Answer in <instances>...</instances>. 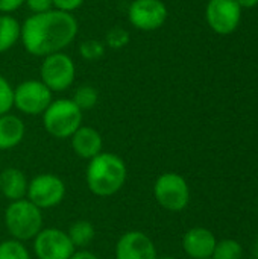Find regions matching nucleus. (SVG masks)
<instances>
[{"label": "nucleus", "mask_w": 258, "mask_h": 259, "mask_svg": "<svg viewBox=\"0 0 258 259\" xmlns=\"http://www.w3.org/2000/svg\"><path fill=\"white\" fill-rule=\"evenodd\" d=\"M79 30L73 14L50 9L43 14H32L21 23L20 41L24 50L36 58L64 52L76 38Z\"/></svg>", "instance_id": "nucleus-1"}, {"label": "nucleus", "mask_w": 258, "mask_h": 259, "mask_svg": "<svg viewBox=\"0 0 258 259\" xmlns=\"http://www.w3.org/2000/svg\"><path fill=\"white\" fill-rule=\"evenodd\" d=\"M128 181V167L123 158L111 152H100L88 161L85 168V184L91 194L111 197L117 194Z\"/></svg>", "instance_id": "nucleus-2"}, {"label": "nucleus", "mask_w": 258, "mask_h": 259, "mask_svg": "<svg viewBox=\"0 0 258 259\" xmlns=\"http://www.w3.org/2000/svg\"><path fill=\"white\" fill-rule=\"evenodd\" d=\"M3 222L11 238L21 243L32 241L44 228L43 211L27 199L9 202L3 214Z\"/></svg>", "instance_id": "nucleus-3"}, {"label": "nucleus", "mask_w": 258, "mask_h": 259, "mask_svg": "<svg viewBox=\"0 0 258 259\" xmlns=\"http://www.w3.org/2000/svg\"><path fill=\"white\" fill-rule=\"evenodd\" d=\"M44 131L56 140H70L82 126L84 112L71 99H56L43 112Z\"/></svg>", "instance_id": "nucleus-4"}, {"label": "nucleus", "mask_w": 258, "mask_h": 259, "mask_svg": "<svg viewBox=\"0 0 258 259\" xmlns=\"http://www.w3.org/2000/svg\"><path fill=\"white\" fill-rule=\"evenodd\" d=\"M154 199L163 209L181 212L190 203V187L179 173L166 171L154 182Z\"/></svg>", "instance_id": "nucleus-5"}, {"label": "nucleus", "mask_w": 258, "mask_h": 259, "mask_svg": "<svg viewBox=\"0 0 258 259\" xmlns=\"http://www.w3.org/2000/svg\"><path fill=\"white\" fill-rule=\"evenodd\" d=\"M76 79V65L70 55L65 52L52 53L43 58L40 67V80L52 91H67Z\"/></svg>", "instance_id": "nucleus-6"}, {"label": "nucleus", "mask_w": 258, "mask_h": 259, "mask_svg": "<svg viewBox=\"0 0 258 259\" xmlns=\"http://www.w3.org/2000/svg\"><path fill=\"white\" fill-rule=\"evenodd\" d=\"M65 193L67 187L62 178L55 173H40L29 179L26 199L44 211L61 205L65 199Z\"/></svg>", "instance_id": "nucleus-7"}, {"label": "nucleus", "mask_w": 258, "mask_h": 259, "mask_svg": "<svg viewBox=\"0 0 258 259\" xmlns=\"http://www.w3.org/2000/svg\"><path fill=\"white\" fill-rule=\"evenodd\" d=\"M52 102L53 93L40 79L23 80L14 88V108L24 115H43Z\"/></svg>", "instance_id": "nucleus-8"}, {"label": "nucleus", "mask_w": 258, "mask_h": 259, "mask_svg": "<svg viewBox=\"0 0 258 259\" xmlns=\"http://www.w3.org/2000/svg\"><path fill=\"white\" fill-rule=\"evenodd\" d=\"M32 250L36 259H70L76 249L65 231L43 228L32 240Z\"/></svg>", "instance_id": "nucleus-9"}, {"label": "nucleus", "mask_w": 258, "mask_h": 259, "mask_svg": "<svg viewBox=\"0 0 258 259\" xmlns=\"http://www.w3.org/2000/svg\"><path fill=\"white\" fill-rule=\"evenodd\" d=\"M169 11L163 0H131L128 20L138 30L151 32L164 26Z\"/></svg>", "instance_id": "nucleus-10"}, {"label": "nucleus", "mask_w": 258, "mask_h": 259, "mask_svg": "<svg viewBox=\"0 0 258 259\" xmlns=\"http://www.w3.org/2000/svg\"><path fill=\"white\" fill-rule=\"evenodd\" d=\"M205 18L211 30L219 35H230L240 24L242 8L236 0H210L205 8Z\"/></svg>", "instance_id": "nucleus-11"}, {"label": "nucleus", "mask_w": 258, "mask_h": 259, "mask_svg": "<svg viewBox=\"0 0 258 259\" xmlns=\"http://www.w3.org/2000/svg\"><path fill=\"white\" fill-rule=\"evenodd\" d=\"M116 259H157L158 252L154 240L143 231H126L114 247Z\"/></svg>", "instance_id": "nucleus-12"}, {"label": "nucleus", "mask_w": 258, "mask_h": 259, "mask_svg": "<svg viewBox=\"0 0 258 259\" xmlns=\"http://www.w3.org/2000/svg\"><path fill=\"white\" fill-rule=\"evenodd\" d=\"M217 240L207 228H192L182 237V250L192 259H211Z\"/></svg>", "instance_id": "nucleus-13"}, {"label": "nucleus", "mask_w": 258, "mask_h": 259, "mask_svg": "<svg viewBox=\"0 0 258 259\" xmlns=\"http://www.w3.org/2000/svg\"><path fill=\"white\" fill-rule=\"evenodd\" d=\"M70 144L75 155L81 159L90 161L103 152V138L102 134L93 126H81L71 137Z\"/></svg>", "instance_id": "nucleus-14"}, {"label": "nucleus", "mask_w": 258, "mask_h": 259, "mask_svg": "<svg viewBox=\"0 0 258 259\" xmlns=\"http://www.w3.org/2000/svg\"><path fill=\"white\" fill-rule=\"evenodd\" d=\"M29 179L26 173L17 167H6L0 170V194L8 202L26 199Z\"/></svg>", "instance_id": "nucleus-15"}, {"label": "nucleus", "mask_w": 258, "mask_h": 259, "mask_svg": "<svg viewBox=\"0 0 258 259\" xmlns=\"http://www.w3.org/2000/svg\"><path fill=\"white\" fill-rule=\"evenodd\" d=\"M24 137L26 124L18 115L12 112L0 115V152L15 149L23 143Z\"/></svg>", "instance_id": "nucleus-16"}, {"label": "nucleus", "mask_w": 258, "mask_h": 259, "mask_svg": "<svg viewBox=\"0 0 258 259\" xmlns=\"http://www.w3.org/2000/svg\"><path fill=\"white\" fill-rule=\"evenodd\" d=\"M21 35V23L12 14H0V55L9 52Z\"/></svg>", "instance_id": "nucleus-17"}, {"label": "nucleus", "mask_w": 258, "mask_h": 259, "mask_svg": "<svg viewBox=\"0 0 258 259\" xmlns=\"http://www.w3.org/2000/svg\"><path fill=\"white\" fill-rule=\"evenodd\" d=\"M75 249H87L96 238V228L90 220H76L65 231Z\"/></svg>", "instance_id": "nucleus-18"}, {"label": "nucleus", "mask_w": 258, "mask_h": 259, "mask_svg": "<svg viewBox=\"0 0 258 259\" xmlns=\"http://www.w3.org/2000/svg\"><path fill=\"white\" fill-rule=\"evenodd\" d=\"M75 105L82 111H90L99 103V91L93 85H81L75 90V94L71 97Z\"/></svg>", "instance_id": "nucleus-19"}, {"label": "nucleus", "mask_w": 258, "mask_h": 259, "mask_svg": "<svg viewBox=\"0 0 258 259\" xmlns=\"http://www.w3.org/2000/svg\"><path fill=\"white\" fill-rule=\"evenodd\" d=\"M243 247L236 240H222L217 241L211 259H242Z\"/></svg>", "instance_id": "nucleus-20"}, {"label": "nucleus", "mask_w": 258, "mask_h": 259, "mask_svg": "<svg viewBox=\"0 0 258 259\" xmlns=\"http://www.w3.org/2000/svg\"><path fill=\"white\" fill-rule=\"evenodd\" d=\"M0 259H32V256L24 243L9 238L0 243Z\"/></svg>", "instance_id": "nucleus-21"}, {"label": "nucleus", "mask_w": 258, "mask_h": 259, "mask_svg": "<svg viewBox=\"0 0 258 259\" xmlns=\"http://www.w3.org/2000/svg\"><path fill=\"white\" fill-rule=\"evenodd\" d=\"M105 52H106L105 42L97 41V39H85L79 46L81 58L84 61H88V62H94V61L102 59L105 56Z\"/></svg>", "instance_id": "nucleus-22"}, {"label": "nucleus", "mask_w": 258, "mask_h": 259, "mask_svg": "<svg viewBox=\"0 0 258 259\" xmlns=\"http://www.w3.org/2000/svg\"><path fill=\"white\" fill-rule=\"evenodd\" d=\"M131 41L129 32L123 27H113L106 32L105 36V46L111 47L114 50H120L123 47H126Z\"/></svg>", "instance_id": "nucleus-23"}, {"label": "nucleus", "mask_w": 258, "mask_h": 259, "mask_svg": "<svg viewBox=\"0 0 258 259\" xmlns=\"http://www.w3.org/2000/svg\"><path fill=\"white\" fill-rule=\"evenodd\" d=\"M14 108V87L0 74V115L11 112Z\"/></svg>", "instance_id": "nucleus-24"}, {"label": "nucleus", "mask_w": 258, "mask_h": 259, "mask_svg": "<svg viewBox=\"0 0 258 259\" xmlns=\"http://www.w3.org/2000/svg\"><path fill=\"white\" fill-rule=\"evenodd\" d=\"M24 5L29 8L32 14H43L53 9L52 0H24Z\"/></svg>", "instance_id": "nucleus-25"}, {"label": "nucleus", "mask_w": 258, "mask_h": 259, "mask_svg": "<svg viewBox=\"0 0 258 259\" xmlns=\"http://www.w3.org/2000/svg\"><path fill=\"white\" fill-rule=\"evenodd\" d=\"M52 2H53V9L73 14L76 9H79L84 5L85 0H52Z\"/></svg>", "instance_id": "nucleus-26"}, {"label": "nucleus", "mask_w": 258, "mask_h": 259, "mask_svg": "<svg viewBox=\"0 0 258 259\" xmlns=\"http://www.w3.org/2000/svg\"><path fill=\"white\" fill-rule=\"evenodd\" d=\"M24 5V0H0V14H14Z\"/></svg>", "instance_id": "nucleus-27"}, {"label": "nucleus", "mask_w": 258, "mask_h": 259, "mask_svg": "<svg viewBox=\"0 0 258 259\" xmlns=\"http://www.w3.org/2000/svg\"><path fill=\"white\" fill-rule=\"evenodd\" d=\"M70 259H99V256L96 253H93L91 250L87 249H78L75 250V253L71 255Z\"/></svg>", "instance_id": "nucleus-28"}, {"label": "nucleus", "mask_w": 258, "mask_h": 259, "mask_svg": "<svg viewBox=\"0 0 258 259\" xmlns=\"http://www.w3.org/2000/svg\"><path fill=\"white\" fill-rule=\"evenodd\" d=\"M236 2L239 3V6L242 9H251L258 5V0H236Z\"/></svg>", "instance_id": "nucleus-29"}, {"label": "nucleus", "mask_w": 258, "mask_h": 259, "mask_svg": "<svg viewBox=\"0 0 258 259\" xmlns=\"http://www.w3.org/2000/svg\"><path fill=\"white\" fill-rule=\"evenodd\" d=\"M254 256H255V259H258V240L257 243H255V246H254Z\"/></svg>", "instance_id": "nucleus-30"}, {"label": "nucleus", "mask_w": 258, "mask_h": 259, "mask_svg": "<svg viewBox=\"0 0 258 259\" xmlns=\"http://www.w3.org/2000/svg\"><path fill=\"white\" fill-rule=\"evenodd\" d=\"M157 259H176L175 256H169V255H166V256H158Z\"/></svg>", "instance_id": "nucleus-31"}, {"label": "nucleus", "mask_w": 258, "mask_h": 259, "mask_svg": "<svg viewBox=\"0 0 258 259\" xmlns=\"http://www.w3.org/2000/svg\"><path fill=\"white\" fill-rule=\"evenodd\" d=\"M257 217H258V205H257Z\"/></svg>", "instance_id": "nucleus-32"}]
</instances>
